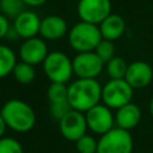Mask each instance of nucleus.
<instances>
[{
  "instance_id": "obj_1",
  "label": "nucleus",
  "mask_w": 153,
  "mask_h": 153,
  "mask_svg": "<svg viewBox=\"0 0 153 153\" xmlns=\"http://www.w3.org/2000/svg\"><path fill=\"white\" fill-rule=\"evenodd\" d=\"M102 102V85L97 79L76 78L68 85V103L73 110L86 112Z\"/></svg>"
},
{
  "instance_id": "obj_2",
  "label": "nucleus",
  "mask_w": 153,
  "mask_h": 153,
  "mask_svg": "<svg viewBox=\"0 0 153 153\" xmlns=\"http://www.w3.org/2000/svg\"><path fill=\"white\" fill-rule=\"evenodd\" d=\"M7 128L17 133L30 131L36 123V114L30 104L22 99H10L0 109Z\"/></svg>"
},
{
  "instance_id": "obj_3",
  "label": "nucleus",
  "mask_w": 153,
  "mask_h": 153,
  "mask_svg": "<svg viewBox=\"0 0 153 153\" xmlns=\"http://www.w3.org/2000/svg\"><path fill=\"white\" fill-rule=\"evenodd\" d=\"M68 43L78 53L93 51L98 43L103 39L98 25L78 22L68 31Z\"/></svg>"
},
{
  "instance_id": "obj_4",
  "label": "nucleus",
  "mask_w": 153,
  "mask_h": 153,
  "mask_svg": "<svg viewBox=\"0 0 153 153\" xmlns=\"http://www.w3.org/2000/svg\"><path fill=\"white\" fill-rule=\"evenodd\" d=\"M133 94L134 88L126 79H109L102 86V103L111 110H117L130 103Z\"/></svg>"
},
{
  "instance_id": "obj_5",
  "label": "nucleus",
  "mask_w": 153,
  "mask_h": 153,
  "mask_svg": "<svg viewBox=\"0 0 153 153\" xmlns=\"http://www.w3.org/2000/svg\"><path fill=\"white\" fill-rule=\"evenodd\" d=\"M43 71L50 82L66 84L71 80L73 65L71 57L62 51H51L43 61Z\"/></svg>"
},
{
  "instance_id": "obj_6",
  "label": "nucleus",
  "mask_w": 153,
  "mask_h": 153,
  "mask_svg": "<svg viewBox=\"0 0 153 153\" xmlns=\"http://www.w3.org/2000/svg\"><path fill=\"white\" fill-rule=\"evenodd\" d=\"M134 141L128 130L118 127L100 135L97 153H131Z\"/></svg>"
},
{
  "instance_id": "obj_7",
  "label": "nucleus",
  "mask_w": 153,
  "mask_h": 153,
  "mask_svg": "<svg viewBox=\"0 0 153 153\" xmlns=\"http://www.w3.org/2000/svg\"><path fill=\"white\" fill-rule=\"evenodd\" d=\"M73 73L79 79H97L104 69V62L94 51L78 53L73 60Z\"/></svg>"
},
{
  "instance_id": "obj_8",
  "label": "nucleus",
  "mask_w": 153,
  "mask_h": 153,
  "mask_svg": "<svg viewBox=\"0 0 153 153\" xmlns=\"http://www.w3.org/2000/svg\"><path fill=\"white\" fill-rule=\"evenodd\" d=\"M85 118L88 130L94 134L103 135L115 128V114L103 103L97 104L85 112Z\"/></svg>"
},
{
  "instance_id": "obj_9",
  "label": "nucleus",
  "mask_w": 153,
  "mask_h": 153,
  "mask_svg": "<svg viewBox=\"0 0 153 153\" xmlns=\"http://www.w3.org/2000/svg\"><path fill=\"white\" fill-rule=\"evenodd\" d=\"M110 0H79L76 12L80 20L99 25L109 14H111Z\"/></svg>"
},
{
  "instance_id": "obj_10",
  "label": "nucleus",
  "mask_w": 153,
  "mask_h": 153,
  "mask_svg": "<svg viewBox=\"0 0 153 153\" xmlns=\"http://www.w3.org/2000/svg\"><path fill=\"white\" fill-rule=\"evenodd\" d=\"M59 128H60L61 135L66 140L75 142L78 139H80L82 135H85L88 129L86 118H85V114L72 109L59 122Z\"/></svg>"
},
{
  "instance_id": "obj_11",
  "label": "nucleus",
  "mask_w": 153,
  "mask_h": 153,
  "mask_svg": "<svg viewBox=\"0 0 153 153\" xmlns=\"http://www.w3.org/2000/svg\"><path fill=\"white\" fill-rule=\"evenodd\" d=\"M48 54H49V50H48L45 39L37 36L24 39V42L20 44L18 50V56L20 61L32 66L43 63Z\"/></svg>"
},
{
  "instance_id": "obj_12",
  "label": "nucleus",
  "mask_w": 153,
  "mask_h": 153,
  "mask_svg": "<svg viewBox=\"0 0 153 153\" xmlns=\"http://www.w3.org/2000/svg\"><path fill=\"white\" fill-rule=\"evenodd\" d=\"M124 79L134 90L145 88L153 80V69L145 61H134L128 65Z\"/></svg>"
},
{
  "instance_id": "obj_13",
  "label": "nucleus",
  "mask_w": 153,
  "mask_h": 153,
  "mask_svg": "<svg viewBox=\"0 0 153 153\" xmlns=\"http://www.w3.org/2000/svg\"><path fill=\"white\" fill-rule=\"evenodd\" d=\"M13 27L19 36V38L27 39L36 37L39 33V26H41V18L37 13L30 10H25L22 12L16 19H13Z\"/></svg>"
},
{
  "instance_id": "obj_14",
  "label": "nucleus",
  "mask_w": 153,
  "mask_h": 153,
  "mask_svg": "<svg viewBox=\"0 0 153 153\" xmlns=\"http://www.w3.org/2000/svg\"><path fill=\"white\" fill-rule=\"evenodd\" d=\"M68 24L57 14H49L41 20L39 35L45 41H57L68 33Z\"/></svg>"
},
{
  "instance_id": "obj_15",
  "label": "nucleus",
  "mask_w": 153,
  "mask_h": 153,
  "mask_svg": "<svg viewBox=\"0 0 153 153\" xmlns=\"http://www.w3.org/2000/svg\"><path fill=\"white\" fill-rule=\"evenodd\" d=\"M141 121V109L135 103L130 102L115 112V126L124 129V130H131L135 128Z\"/></svg>"
},
{
  "instance_id": "obj_16",
  "label": "nucleus",
  "mask_w": 153,
  "mask_h": 153,
  "mask_svg": "<svg viewBox=\"0 0 153 153\" xmlns=\"http://www.w3.org/2000/svg\"><path fill=\"white\" fill-rule=\"evenodd\" d=\"M100 35L104 39L116 41L121 38L126 31V22L120 14H109L99 25Z\"/></svg>"
},
{
  "instance_id": "obj_17",
  "label": "nucleus",
  "mask_w": 153,
  "mask_h": 153,
  "mask_svg": "<svg viewBox=\"0 0 153 153\" xmlns=\"http://www.w3.org/2000/svg\"><path fill=\"white\" fill-rule=\"evenodd\" d=\"M17 55L12 48L0 44V79L12 74L17 65Z\"/></svg>"
},
{
  "instance_id": "obj_18",
  "label": "nucleus",
  "mask_w": 153,
  "mask_h": 153,
  "mask_svg": "<svg viewBox=\"0 0 153 153\" xmlns=\"http://www.w3.org/2000/svg\"><path fill=\"white\" fill-rule=\"evenodd\" d=\"M12 75L17 82H19L22 85H29L36 78L35 66L29 65V63L23 62V61L17 62V65L12 72Z\"/></svg>"
},
{
  "instance_id": "obj_19",
  "label": "nucleus",
  "mask_w": 153,
  "mask_h": 153,
  "mask_svg": "<svg viewBox=\"0 0 153 153\" xmlns=\"http://www.w3.org/2000/svg\"><path fill=\"white\" fill-rule=\"evenodd\" d=\"M104 69L110 79H124L128 69V63L123 57L114 56L104 65Z\"/></svg>"
},
{
  "instance_id": "obj_20",
  "label": "nucleus",
  "mask_w": 153,
  "mask_h": 153,
  "mask_svg": "<svg viewBox=\"0 0 153 153\" xmlns=\"http://www.w3.org/2000/svg\"><path fill=\"white\" fill-rule=\"evenodd\" d=\"M47 98L49 104L68 102V86L60 82H50L47 90Z\"/></svg>"
},
{
  "instance_id": "obj_21",
  "label": "nucleus",
  "mask_w": 153,
  "mask_h": 153,
  "mask_svg": "<svg viewBox=\"0 0 153 153\" xmlns=\"http://www.w3.org/2000/svg\"><path fill=\"white\" fill-rule=\"evenodd\" d=\"M25 6L23 0H0V13L7 18L16 19L25 11Z\"/></svg>"
},
{
  "instance_id": "obj_22",
  "label": "nucleus",
  "mask_w": 153,
  "mask_h": 153,
  "mask_svg": "<svg viewBox=\"0 0 153 153\" xmlns=\"http://www.w3.org/2000/svg\"><path fill=\"white\" fill-rule=\"evenodd\" d=\"M93 51H94V53L98 55V57L104 62V65H105L108 61H110L114 56H116V55H115L116 49H115L114 42H112V41L104 39V38L98 43V45L96 47V49H94Z\"/></svg>"
},
{
  "instance_id": "obj_23",
  "label": "nucleus",
  "mask_w": 153,
  "mask_h": 153,
  "mask_svg": "<svg viewBox=\"0 0 153 153\" xmlns=\"http://www.w3.org/2000/svg\"><path fill=\"white\" fill-rule=\"evenodd\" d=\"M75 148L78 153H97L98 140L90 134H85L75 141Z\"/></svg>"
},
{
  "instance_id": "obj_24",
  "label": "nucleus",
  "mask_w": 153,
  "mask_h": 153,
  "mask_svg": "<svg viewBox=\"0 0 153 153\" xmlns=\"http://www.w3.org/2000/svg\"><path fill=\"white\" fill-rule=\"evenodd\" d=\"M0 153H24V149L17 139L4 136L0 139Z\"/></svg>"
},
{
  "instance_id": "obj_25",
  "label": "nucleus",
  "mask_w": 153,
  "mask_h": 153,
  "mask_svg": "<svg viewBox=\"0 0 153 153\" xmlns=\"http://www.w3.org/2000/svg\"><path fill=\"white\" fill-rule=\"evenodd\" d=\"M71 110H72V108H71L68 102L53 103L49 105V114H50L51 118H54L57 122H60Z\"/></svg>"
},
{
  "instance_id": "obj_26",
  "label": "nucleus",
  "mask_w": 153,
  "mask_h": 153,
  "mask_svg": "<svg viewBox=\"0 0 153 153\" xmlns=\"http://www.w3.org/2000/svg\"><path fill=\"white\" fill-rule=\"evenodd\" d=\"M10 29H11V24L8 22V18L5 17L2 13H0V39L6 38Z\"/></svg>"
},
{
  "instance_id": "obj_27",
  "label": "nucleus",
  "mask_w": 153,
  "mask_h": 153,
  "mask_svg": "<svg viewBox=\"0 0 153 153\" xmlns=\"http://www.w3.org/2000/svg\"><path fill=\"white\" fill-rule=\"evenodd\" d=\"M24 4L26 6H30V7H38L43 4H45L47 0H23Z\"/></svg>"
},
{
  "instance_id": "obj_28",
  "label": "nucleus",
  "mask_w": 153,
  "mask_h": 153,
  "mask_svg": "<svg viewBox=\"0 0 153 153\" xmlns=\"http://www.w3.org/2000/svg\"><path fill=\"white\" fill-rule=\"evenodd\" d=\"M6 129H7L6 122H5L4 117H2V116H1V114H0V139L5 136V131H6Z\"/></svg>"
},
{
  "instance_id": "obj_29",
  "label": "nucleus",
  "mask_w": 153,
  "mask_h": 153,
  "mask_svg": "<svg viewBox=\"0 0 153 153\" xmlns=\"http://www.w3.org/2000/svg\"><path fill=\"white\" fill-rule=\"evenodd\" d=\"M149 112H151V116L153 117V97L151 98V102H149Z\"/></svg>"
}]
</instances>
